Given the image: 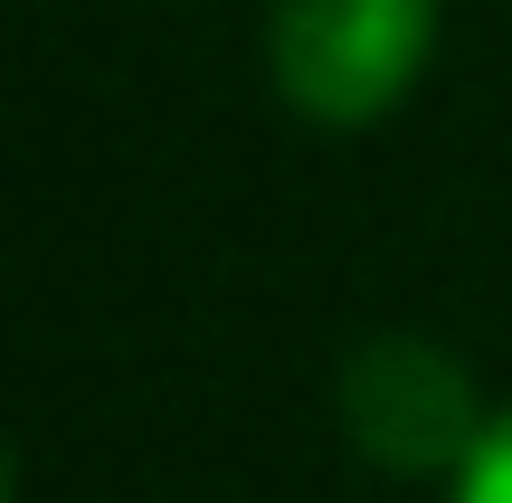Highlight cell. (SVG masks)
<instances>
[{"instance_id":"obj_1","label":"cell","mask_w":512,"mask_h":503,"mask_svg":"<svg viewBox=\"0 0 512 503\" xmlns=\"http://www.w3.org/2000/svg\"><path fill=\"white\" fill-rule=\"evenodd\" d=\"M437 48V0H275L266 57L304 124H380Z\"/></svg>"},{"instance_id":"obj_2","label":"cell","mask_w":512,"mask_h":503,"mask_svg":"<svg viewBox=\"0 0 512 503\" xmlns=\"http://www.w3.org/2000/svg\"><path fill=\"white\" fill-rule=\"evenodd\" d=\"M342 428L389 475H456L475 437L494 428L475 399V371L418 333H380L342 361Z\"/></svg>"},{"instance_id":"obj_3","label":"cell","mask_w":512,"mask_h":503,"mask_svg":"<svg viewBox=\"0 0 512 503\" xmlns=\"http://www.w3.org/2000/svg\"><path fill=\"white\" fill-rule=\"evenodd\" d=\"M446 503H512V409L475 437V456L456 466V494Z\"/></svg>"},{"instance_id":"obj_4","label":"cell","mask_w":512,"mask_h":503,"mask_svg":"<svg viewBox=\"0 0 512 503\" xmlns=\"http://www.w3.org/2000/svg\"><path fill=\"white\" fill-rule=\"evenodd\" d=\"M0 503H10V456H0Z\"/></svg>"}]
</instances>
